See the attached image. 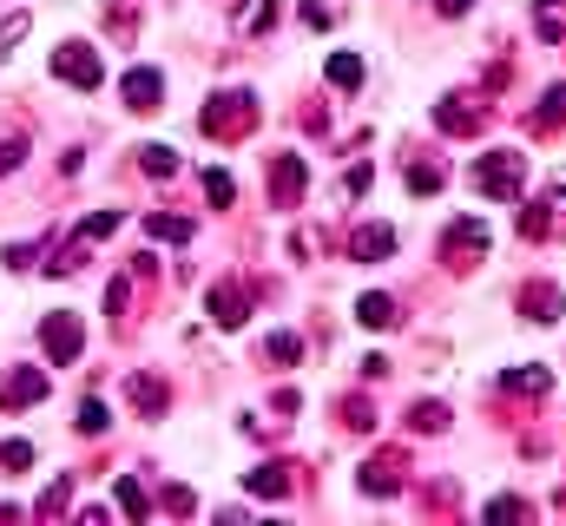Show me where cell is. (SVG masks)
I'll use <instances>...</instances> for the list:
<instances>
[{
    "instance_id": "27",
    "label": "cell",
    "mask_w": 566,
    "mask_h": 526,
    "mask_svg": "<svg viewBox=\"0 0 566 526\" xmlns=\"http://www.w3.org/2000/svg\"><path fill=\"white\" fill-rule=\"evenodd\" d=\"M106 428H113L106 401H80V434H106Z\"/></svg>"
},
{
    "instance_id": "7",
    "label": "cell",
    "mask_w": 566,
    "mask_h": 526,
    "mask_svg": "<svg viewBox=\"0 0 566 526\" xmlns=\"http://www.w3.org/2000/svg\"><path fill=\"white\" fill-rule=\"evenodd\" d=\"M434 126L448 132V138H474V132L488 126V106H474L468 93H454V99H441V106H434Z\"/></svg>"
},
{
    "instance_id": "17",
    "label": "cell",
    "mask_w": 566,
    "mask_h": 526,
    "mask_svg": "<svg viewBox=\"0 0 566 526\" xmlns=\"http://www.w3.org/2000/svg\"><path fill=\"white\" fill-rule=\"evenodd\" d=\"M329 86L356 93V86H363V60H356V53H329Z\"/></svg>"
},
{
    "instance_id": "25",
    "label": "cell",
    "mask_w": 566,
    "mask_h": 526,
    "mask_svg": "<svg viewBox=\"0 0 566 526\" xmlns=\"http://www.w3.org/2000/svg\"><path fill=\"white\" fill-rule=\"evenodd\" d=\"M113 494H119V507H126V520H145V514H151V501H145V487H139V481H119Z\"/></svg>"
},
{
    "instance_id": "5",
    "label": "cell",
    "mask_w": 566,
    "mask_h": 526,
    "mask_svg": "<svg viewBox=\"0 0 566 526\" xmlns=\"http://www.w3.org/2000/svg\"><path fill=\"white\" fill-rule=\"evenodd\" d=\"M40 349H46L60 369H66V362H80V349H86L80 316H66V309H60V316H46V323H40Z\"/></svg>"
},
{
    "instance_id": "32",
    "label": "cell",
    "mask_w": 566,
    "mask_h": 526,
    "mask_svg": "<svg viewBox=\"0 0 566 526\" xmlns=\"http://www.w3.org/2000/svg\"><path fill=\"white\" fill-rule=\"evenodd\" d=\"M271 27H277V0H271V7H258V13H251V33H271Z\"/></svg>"
},
{
    "instance_id": "10",
    "label": "cell",
    "mask_w": 566,
    "mask_h": 526,
    "mask_svg": "<svg viewBox=\"0 0 566 526\" xmlns=\"http://www.w3.org/2000/svg\"><path fill=\"white\" fill-rule=\"evenodd\" d=\"M46 401V369H7L0 376V408H33Z\"/></svg>"
},
{
    "instance_id": "21",
    "label": "cell",
    "mask_w": 566,
    "mask_h": 526,
    "mask_svg": "<svg viewBox=\"0 0 566 526\" xmlns=\"http://www.w3.org/2000/svg\"><path fill=\"white\" fill-rule=\"evenodd\" d=\"M126 394H133V401H139L145 414H165V389H158V382H151V376H133V382H126Z\"/></svg>"
},
{
    "instance_id": "11",
    "label": "cell",
    "mask_w": 566,
    "mask_h": 526,
    "mask_svg": "<svg viewBox=\"0 0 566 526\" xmlns=\"http://www.w3.org/2000/svg\"><path fill=\"white\" fill-rule=\"evenodd\" d=\"M389 251H396L389 224H356V238H349V257L356 263H376V257H389Z\"/></svg>"
},
{
    "instance_id": "4",
    "label": "cell",
    "mask_w": 566,
    "mask_h": 526,
    "mask_svg": "<svg viewBox=\"0 0 566 526\" xmlns=\"http://www.w3.org/2000/svg\"><path fill=\"white\" fill-rule=\"evenodd\" d=\"M481 257H488V224L481 218H454L448 238H441V263L468 270V263H481Z\"/></svg>"
},
{
    "instance_id": "18",
    "label": "cell",
    "mask_w": 566,
    "mask_h": 526,
    "mask_svg": "<svg viewBox=\"0 0 566 526\" xmlns=\"http://www.w3.org/2000/svg\"><path fill=\"white\" fill-rule=\"evenodd\" d=\"M409 428H416V434H441V428H448V408H441V401H416V408H409Z\"/></svg>"
},
{
    "instance_id": "23",
    "label": "cell",
    "mask_w": 566,
    "mask_h": 526,
    "mask_svg": "<svg viewBox=\"0 0 566 526\" xmlns=\"http://www.w3.org/2000/svg\"><path fill=\"white\" fill-rule=\"evenodd\" d=\"M27 27H33V13H0V60L27 40Z\"/></svg>"
},
{
    "instance_id": "36",
    "label": "cell",
    "mask_w": 566,
    "mask_h": 526,
    "mask_svg": "<svg viewBox=\"0 0 566 526\" xmlns=\"http://www.w3.org/2000/svg\"><path fill=\"white\" fill-rule=\"evenodd\" d=\"M434 7H441V13H448V20H461V13H468V7H474V0H434Z\"/></svg>"
},
{
    "instance_id": "30",
    "label": "cell",
    "mask_w": 566,
    "mask_h": 526,
    "mask_svg": "<svg viewBox=\"0 0 566 526\" xmlns=\"http://www.w3.org/2000/svg\"><path fill=\"white\" fill-rule=\"evenodd\" d=\"M20 158H27V138H20V132H13V138H0V178H7V171H20Z\"/></svg>"
},
{
    "instance_id": "2",
    "label": "cell",
    "mask_w": 566,
    "mask_h": 526,
    "mask_svg": "<svg viewBox=\"0 0 566 526\" xmlns=\"http://www.w3.org/2000/svg\"><path fill=\"white\" fill-rule=\"evenodd\" d=\"M198 126L211 132V138H244V132L258 126V99L251 93H224V99H211L205 106V119Z\"/></svg>"
},
{
    "instance_id": "26",
    "label": "cell",
    "mask_w": 566,
    "mask_h": 526,
    "mask_svg": "<svg viewBox=\"0 0 566 526\" xmlns=\"http://www.w3.org/2000/svg\"><path fill=\"white\" fill-rule=\"evenodd\" d=\"M205 198H211V204H231V198H238L231 171H218V165H211V171H205Z\"/></svg>"
},
{
    "instance_id": "34",
    "label": "cell",
    "mask_w": 566,
    "mask_h": 526,
    "mask_svg": "<svg viewBox=\"0 0 566 526\" xmlns=\"http://www.w3.org/2000/svg\"><path fill=\"white\" fill-rule=\"evenodd\" d=\"M488 514L494 520H514V514H527V501H488Z\"/></svg>"
},
{
    "instance_id": "28",
    "label": "cell",
    "mask_w": 566,
    "mask_h": 526,
    "mask_svg": "<svg viewBox=\"0 0 566 526\" xmlns=\"http://www.w3.org/2000/svg\"><path fill=\"white\" fill-rule=\"evenodd\" d=\"M0 467H7V474L33 467V441H0Z\"/></svg>"
},
{
    "instance_id": "6",
    "label": "cell",
    "mask_w": 566,
    "mask_h": 526,
    "mask_svg": "<svg viewBox=\"0 0 566 526\" xmlns=\"http://www.w3.org/2000/svg\"><path fill=\"white\" fill-rule=\"evenodd\" d=\"M303 185H310L303 158H296V151H277V158H271V204H277V211H296V204H303Z\"/></svg>"
},
{
    "instance_id": "19",
    "label": "cell",
    "mask_w": 566,
    "mask_h": 526,
    "mask_svg": "<svg viewBox=\"0 0 566 526\" xmlns=\"http://www.w3.org/2000/svg\"><path fill=\"white\" fill-rule=\"evenodd\" d=\"M244 481H251V494H271V501L290 494V467H258V474H244Z\"/></svg>"
},
{
    "instance_id": "9",
    "label": "cell",
    "mask_w": 566,
    "mask_h": 526,
    "mask_svg": "<svg viewBox=\"0 0 566 526\" xmlns=\"http://www.w3.org/2000/svg\"><path fill=\"white\" fill-rule=\"evenodd\" d=\"M119 99H126V113H158V99H165V73L133 66V73L119 80Z\"/></svg>"
},
{
    "instance_id": "15",
    "label": "cell",
    "mask_w": 566,
    "mask_h": 526,
    "mask_svg": "<svg viewBox=\"0 0 566 526\" xmlns=\"http://www.w3.org/2000/svg\"><path fill=\"white\" fill-rule=\"evenodd\" d=\"M66 507H73V481H66V474H60V481H53V487H46V494H40V501H33V514H40V520H60V514H66Z\"/></svg>"
},
{
    "instance_id": "14",
    "label": "cell",
    "mask_w": 566,
    "mask_h": 526,
    "mask_svg": "<svg viewBox=\"0 0 566 526\" xmlns=\"http://www.w3.org/2000/svg\"><path fill=\"white\" fill-rule=\"evenodd\" d=\"M356 323H363V329H396V323H402V316H396V296L369 290V296L356 303Z\"/></svg>"
},
{
    "instance_id": "1",
    "label": "cell",
    "mask_w": 566,
    "mask_h": 526,
    "mask_svg": "<svg viewBox=\"0 0 566 526\" xmlns=\"http://www.w3.org/2000/svg\"><path fill=\"white\" fill-rule=\"evenodd\" d=\"M521 185H527V158H521V151H488V158H474V191H481V198H521Z\"/></svg>"
},
{
    "instance_id": "29",
    "label": "cell",
    "mask_w": 566,
    "mask_h": 526,
    "mask_svg": "<svg viewBox=\"0 0 566 526\" xmlns=\"http://www.w3.org/2000/svg\"><path fill=\"white\" fill-rule=\"evenodd\" d=\"M534 126H566V86H554L547 99H541V119Z\"/></svg>"
},
{
    "instance_id": "35",
    "label": "cell",
    "mask_w": 566,
    "mask_h": 526,
    "mask_svg": "<svg viewBox=\"0 0 566 526\" xmlns=\"http://www.w3.org/2000/svg\"><path fill=\"white\" fill-rule=\"evenodd\" d=\"M33 263V244H7V270H27Z\"/></svg>"
},
{
    "instance_id": "12",
    "label": "cell",
    "mask_w": 566,
    "mask_h": 526,
    "mask_svg": "<svg viewBox=\"0 0 566 526\" xmlns=\"http://www.w3.org/2000/svg\"><path fill=\"white\" fill-rule=\"evenodd\" d=\"M396 487H402V454H382V461L363 467V494H382V501H389Z\"/></svg>"
},
{
    "instance_id": "33",
    "label": "cell",
    "mask_w": 566,
    "mask_h": 526,
    "mask_svg": "<svg viewBox=\"0 0 566 526\" xmlns=\"http://www.w3.org/2000/svg\"><path fill=\"white\" fill-rule=\"evenodd\" d=\"M303 20H310V27H329V20H336V7H323V0H310V7H303Z\"/></svg>"
},
{
    "instance_id": "24",
    "label": "cell",
    "mask_w": 566,
    "mask_h": 526,
    "mask_svg": "<svg viewBox=\"0 0 566 526\" xmlns=\"http://www.w3.org/2000/svg\"><path fill=\"white\" fill-rule=\"evenodd\" d=\"M296 356H303V343H296V336H290V329H277V336H271V343H264V362H283V369H290V362H296Z\"/></svg>"
},
{
    "instance_id": "20",
    "label": "cell",
    "mask_w": 566,
    "mask_h": 526,
    "mask_svg": "<svg viewBox=\"0 0 566 526\" xmlns=\"http://www.w3.org/2000/svg\"><path fill=\"white\" fill-rule=\"evenodd\" d=\"M145 231H151V238H165V244H191V224H185V218H165V211H151V218H145Z\"/></svg>"
},
{
    "instance_id": "13",
    "label": "cell",
    "mask_w": 566,
    "mask_h": 526,
    "mask_svg": "<svg viewBox=\"0 0 566 526\" xmlns=\"http://www.w3.org/2000/svg\"><path fill=\"white\" fill-rule=\"evenodd\" d=\"M521 309H527L534 323H560V290H554V283H527V290H521Z\"/></svg>"
},
{
    "instance_id": "8",
    "label": "cell",
    "mask_w": 566,
    "mask_h": 526,
    "mask_svg": "<svg viewBox=\"0 0 566 526\" xmlns=\"http://www.w3.org/2000/svg\"><path fill=\"white\" fill-rule=\"evenodd\" d=\"M244 316H251V290L244 283H211V323L218 329H244Z\"/></svg>"
},
{
    "instance_id": "16",
    "label": "cell",
    "mask_w": 566,
    "mask_h": 526,
    "mask_svg": "<svg viewBox=\"0 0 566 526\" xmlns=\"http://www.w3.org/2000/svg\"><path fill=\"white\" fill-rule=\"evenodd\" d=\"M139 171L145 178H171L178 171V151L171 145H139Z\"/></svg>"
},
{
    "instance_id": "37",
    "label": "cell",
    "mask_w": 566,
    "mask_h": 526,
    "mask_svg": "<svg viewBox=\"0 0 566 526\" xmlns=\"http://www.w3.org/2000/svg\"><path fill=\"white\" fill-rule=\"evenodd\" d=\"M224 7H238V0H224Z\"/></svg>"
},
{
    "instance_id": "3",
    "label": "cell",
    "mask_w": 566,
    "mask_h": 526,
    "mask_svg": "<svg viewBox=\"0 0 566 526\" xmlns=\"http://www.w3.org/2000/svg\"><path fill=\"white\" fill-rule=\"evenodd\" d=\"M53 80H66V86H80V93H93V86L106 80V66H99V53H93L86 40H66V46L53 53Z\"/></svg>"
},
{
    "instance_id": "22",
    "label": "cell",
    "mask_w": 566,
    "mask_h": 526,
    "mask_svg": "<svg viewBox=\"0 0 566 526\" xmlns=\"http://www.w3.org/2000/svg\"><path fill=\"white\" fill-rule=\"evenodd\" d=\"M507 389H514V394H534V401H541V394L554 389V376H547V369H514V376H507Z\"/></svg>"
},
{
    "instance_id": "31",
    "label": "cell",
    "mask_w": 566,
    "mask_h": 526,
    "mask_svg": "<svg viewBox=\"0 0 566 526\" xmlns=\"http://www.w3.org/2000/svg\"><path fill=\"white\" fill-rule=\"evenodd\" d=\"M409 191H416V198H422V191H441V171H434V165H416V171H409Z\"/></svg>"
}]
</instances>
